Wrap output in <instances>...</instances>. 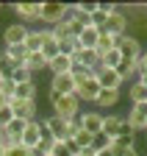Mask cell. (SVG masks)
I'll use <instances>...</instances> for the list:
<instances>
[{"label":"cell","mask_w":147,"mask_h":156,"mask_svg":"<svg viewBox=\"0 0 147 156\" xmlns=\"http://www.w3.org/2000/svg\"><path fill=\"white\" fill-rule=\"evenodd\" d=\"M125 120L131 123L133 131H147V103H131Z\"/></svg>","instance_id":"obj_8"},{"label":"cell","mask_w":147,"mask_h":156,"mask_svg":"<svg viewBox=\"0 0 147 156\" xmlns=\"http://www.w3.org/2000/svg\"><path fill=\"white\" fill-rule=\"evenodd\" d=\"M97 42H100V31H97V28H92V25L83 28L81 36H78V48H83V50H95Z\"/></svg>","instance_id":"obj_18"},{"label":"cell","mask_w":147,"mask_h":156,"mask_svg":"<svg viewBox=\"0 0 147 156\" xmlns=\"http://www.w3.org/2000/svg\"><path fill=\"white\" fill-rule=\"evenodd\" d=\"M14 120V112H11V106H3V109H0V131H3L8 123Z\"/></svg>","instance_id":"obj_33"},{"label":"cell","mask_w":147,"mask_h":156,"mask_svg":"<svg viewBox=\"0 0 147 156\" xmlns=\"http://www.w3.org/2000/svg\"><path fill=\"white\" fill-rule=\"evenodd\" d=\"M131 103H147V87L144 84H131Z\"/></svg>","instance_id":"obj_26"},{"label":"cell","mask_w":147,"mask_h":156,"mask_svg":"<svg viewBox=\"0 0 147 156\" xmlns=\"http://www.w3.org/2000/svg\"><path fill=\"white\" fill-rule=\"evenodd\" d=\"M28 25H22V23H11L6 31H3V42H6V48H14V45H25V39H28Z\"/></svg>","instance_id":"obj_9"},{"label":"cell","mask_w":147,"mask_h":156,"mask_svg":"<svg viewBox=\"0 0 147 156\" xmlns=\"http://www.w3.org/2000/svg\"><path fill=\"white\" fill-rule=\"evenodd\" d=\"M97 84L100 89H122V75L117 70H97Z\"/></svg>","instance_id":"obj_14"},{"label":"cell","mask_w":147,"mask_h":156,"mask_svg":"<svg viewBox=\"0 0 147 156\" xmlns=\"http://www.w3.org/2000/svg\"><path fill=\"white\" fill-rule=\"evenodd\" d=\"M14 98H17V101H36V84L33 81L31 84H17Z\"/></svg>","instance_id":"obj_23"},{"label":"cell","mask_w":147,"mask_h":156,"mask_svg":"<svg viewBox=\"0 0 147 156\" xmlns=\"http://www.w3.org/2000/svg\"><path fill=\"white\" fill-rule=\"evenodd\" d=\"M136 81H139V84H144V87H147V73H142V75H139V78H136Z\"/></svg>","instance_id":"obj_39"},{"label":"cell","mask_w":147,"mask_h":156,"mask_svg":"<svg viewBox=\"0 0 147 156\" xmlns=\"http://www.w3.org/2000/svg\"><path fill=\"white\" fill-rule=\"evenodd\" d=\"M72 140H75V142H78L81 148H95V136H92L89 131H83V128H81V131L75 134V136H72Z\"/></svg>","instance_id":"obj_28"},{"label":"cell","mask_w":147,"mask_h":156,"mask_svg":"<svg viewBox=\"0 0 147 156\" xmlns=\"http://www.w3.org/2000/svg\"><path fill=\"white\" fill-rule=\"evenodd\" d=\"M72 58H75V64L83 67V70H92V73L100 70V56H97V50H83V48H78L75 53H72Z\"/></svg>","instance_id":"obj_11"},{"label":"cell","mask_w":147,"mask_h":156,"mask_svg":"<svg viewBox=\"0 0 147 156\" xmlns=\"http://www.w3.org/2000/svg\"><path fill=\"white\" fill-rule=\"evenodd\" d=\"M131 134H136V131H133V128H131V123H128L125 117H122V126H119V136H131Z\"/></svg>","instance_id":"obj_36"},{"label":"cell","mask_w":147,"mask_h":156,"mask_svg":"<svg viewBox=\"0 0 147 156\" xmlns=\"http://www.w3.org/2000/svg\"><path fill=\"white\" fill-rule=\"evenodd\" d=\"M122 64V53L119 50H108L103 58H100V70H117Z\"/></svg>","instance_id":"obj_22"},{"label":"cell","mask_w":147,"mask_h":156,"mask_svg":"<svg viewBox=\"0 0 147 156\" xmlns=\"http://www.w3.org/2000/svg\"><path fill=\"white\" fill-rule=\"evenodd\" d=\"M42 45H45V31H28V39H25L28 53H42Z\"/></svg>","instance_id":"obj_21"},{"label":"cell","mask_w":147,"mask_h":156,"mask_svg":"<svg viewBox=\"0 0 147 156\" xmlns=\"http://www.w3.org/2000/svg\"><path fill=\"white\" fill-rule=\"evenodd\" d=\"M117 50L122 53V58H128V62H133V64H139V58L144 53L139 36H133V34H125L122 39H117Z\"/></svg>","instance_id":"obj_2"},{"label":"cell","mask_w":147,"mask_h":156,"mask_svg":"<svg viewBox=\"0 0 147 156\" xmlns=\"http://www.w3.org/2000/svg\"><path fill=\"white\" fill-rule=\"evenodd\" d=\"M133 145H136L133 134L131 136H117V140H114V148H133Z\"/></svg>","instance_id":"obj_35"},{"label":"cell","mask_w":147,"mask_h":156,"mask_svg":"<svg viewBox=\"0 0 147 156\" xmlns=\"http://www.w3.org/2000/svg\"><path fill=\"white\" fill-rule=\"evenodd\" d=\"M11 81H14V84H31V81H33V73H31L28 67H17V70L11 73Z\"/></svg>","instance_id":"obj_27"},{"label":"cell","mask_w":147,"mask_h":156,"mask_svg":"<svg viewBox=\"0 0 147 156\" xmlns=\"http://www.w3.org/2000/svg\"><path fill=\"white\" fill-rule=\"evenodd\" d=\"M11 112L17 120H36V101H17V98H11Z\"/></svg>","instance_id":"obj_12"},{"label":"cell","mask_w":147,"mask_h":156,"mask_svg":"<svg viewBox=\"0 0 147 156\" xmlns=\"http://www.w3.org/2000/svg\"><path fill=\"white\" fill-rule=\"evenodd\" d=\"M42 56L47 58V64H50V62H53L56 56H61V45H58L56 34H53V28H47V31H45V45H42Z\"/></svg>","instance_id":"obj_16"},{"label":"cell","mask_w":147,"mask_h":156,"mask_svg":"<svg viewBox=\"0 0 147 156\" xmlns=\"http://www.w3.org/2000/svg\"><path fill=\"white\" fill-rule=\"evenodd\" d=\"M50 156H53V153H50Z\"/></svg>","instance_id":"obj_42"},{"label":"cell","mask_w":147,"mask_h":156,"mask_svg":"<svg viewBox=\"0 0 147 156\" xmlns=\"http://www.w3.org/2000/svg\"><path fill=\"white\" fill-rule=\"evenodd\" d=\"M6 50V56H8V62L14 64V67H25L28 64V48L25 45H14V48H3Z\"/></svg>","instance_id":"obj_19"},{"label":"cell","mask_w":147,"mask_h":156,"mask_svg":"<svg viewBox=\"0 0 147 156\" xmlns=\"http://www.w3.org/2000/svg\"><path fill=\"white\" fill-rule=\"evenodd\" d=\"M53 114L61 117V120H75L81 117V98L78 95H61V98H53Z\"/></svg>","instance_id":"obj_1"},{"label":"cell","mask_w":147,"mask_h":156,"mask_svg":"<svg viewBox=\"0 0 147 156\" xmlns=\"http://www.w3.org/2000/svg\"><path fill=\"white\" fill-rule=\"evenodd\" d=\"M25 67H28V70H31V73L36 75V73L47 70V58H45L42 53H31V56H28V64H25Z\"/></svg>","instance_id":"obj_24"},{"label":"cell","mask_w":147,"mask_h":156,"mask_svg":"<svg viewBox=\"0 0 147 156\" xmlns=\"http://www.w3.org/2000/svg\"><path fill=\"white\" fill-rule=\"evenodd\" d=\"M11 9L17 14V23H22V25L36 23V20L42 17V3H14Z\"/></svg>","instance_id":"obj_7"},{"label":"cell","mask_w":147,"mask_h":156,"mask_svg":"<svg viewBox=\"0 0 147 156\" xmlns=\"http://www.w3.org/2000/svg\"><path fill=\"white\" fill-rule=\"evenodd\" d=\"M17 67L8 62V56H6V50H0V73H3V78H11V73H14Z\"/></svg>","instance_id":"obj_29"},{"label":"cell","mask_w":147,"mask_h":156,"mask_svg":"<svg viewBox=\"0 0 147 156\" xmlns=\"http://www.w3.org/2000/svg\"><path fill=\"white\" fill-rule=\"evenodd\" d=\"M42 136H45V126H42L39 120H31V123L25 126V134H22V145H25V148H39Z\"/></svg>","instance_id":"obj_13"},{"label":"cell","mask_w":147,"mask_h":156,"mask_svg":"<svg viewBox=\"0 0 147 156\" xmlns=\"http://www.w3.org/2000/svg\"><path fill=\"white\" fill-rule=\"evenodd\" d=\"M128 28H131V20H128V14L117 6V11L108 17V23H105V28L100 34H108V36H114V39H122L128 34Z\"/></svg>","instance_id":"obj_3"},{"label":"cell","mask_w":147,"mask_h":156,"mask_svg":"<svg viewBox=\"0 0 147 156\" xmlns=\"http://www.w3.org/2000/svg\"><path fill=\"white\" fill-rule=\"evenodd\" d=\"M6 156H31V148H25L22 142H17V145L6 148Z\"/></svg>","instance_id":"obj_31"},{"label":"cell","mask_w":147,"mask_h":156,"mask_svg":"<svg viewBox=\"0 0 147 156\" xmlns=\"http://www.w3.org/2000/svg\"><path fill=\"white\" fill-rule=\"evenodd\" d=\"M72 67H75V58H72L69 53L56 56V58H53V62L47 64V70H50L53 75H67V73H72Z\"/></svg>","instance_id":"obj_15"},{"label":"cell","mask_w":147,"mask_h":156,"mask_svg":"<svg viewBox=\"0 0 147 156\" xmlns=\"http://www.w3.org/2000/svg\"><path fill=\"white\" fill-rule=\"evenodd\" d=\"M42 23H47L50 28H56L58 23L67 20V6L64 3H42Z\"/></svg>","instance_id":"obj_6"},{"label":"cell","mask_w":147,"mask_h":156,"mask_svg":"<svg viewBox=\"0 0 147 156\" xmlns=\"http://www.w3.org/2000/svg\"><path fill=\"white\" fill-rule=\"evenodd\" d=\"M0 9H3V6H0Z\"/></svg>","instance_id":"obj_41"},{"label":"cell","mask_w":147,"mask_h":156,"mask_svg":"<svg viewBox=\"0 0 147 156\" xmlns=\"http://www.w3.org/2000/svg\"><path fill=\"white\" fill-rule=\"evenodd\" d=\"M75 78H72V73L67 75H53V81H50V101L53 98H61V95H75Z\"/></svg>","instance_id":"obj_4"},{"label":"cell","mask_w":147,"mask_h":156,"mask_svg":"<svg viewBox=\"0 0 147 156\" xmlns=\"http://www.w3.org/2000/svg\"><path fill=\"white\" fill-rule=\"evenodd\" d=\"M95 50H97V56L103 58L108 50H117V39H114V36H108V34H100V42H97Z\"/></svg>","instance_id":"obj_25"},{"label":"cell","mask_w":147,"mask_h":156,"mask_svg":"<svg viewBox=\"0 0 147 156\" xmlns=\"http://www.w3.org/2000/svg\"><path fill=\"white\" fill-rule=\"evenodd\" d=\"M39 151H42L45 156H50L53 151H56V140H53L50 134H45V136H42V142H39Z\"/></svg>","instance_id":"obj_30"},{"label":"cell","mask_w":147,"mask_h":156,"mask_svg":"<svg viewBox=\"0 0 147 156\" xmlns=\"http://www.w3.org/2000/svg\"><path fill=\"white\" fill-rule=\"evenodd\" d=\"M83 126H81V117H75V120H67V140H72L78 131H81Z\"/></svg>","instance_id":"obj_34"},{"label":"cell","mask_w":147,"mask_h":156,"mask_svg":"<svg viewBox=\"0 0 147 156\" xmlns=\"http://www.w3.org/2000/svg\"><path fill=\"white\" fill-rule=\"evenodd\" d=\"M42 126H45V134H50L56 142H64V140H67V120L50 114V117H45V120H42Z\"/></svg>","instance_id":"obj_10"},{"label":"cell","mask_w":147,"mask_h":156,"mask_svg":"<svg viewBox=\"0 0 147 156\" xmlns=\"http://www.w3.org/2000/svg\"><path fill=\"white\" fill-rule=\"evenodd\" d=\"M0 78H3V73H0Z\"/></svg>","instance_id":"obj_40"},{"label":"cell","mask_w":147,"mask_h":156,"mask_svg":"<svg viewBox=\"0 0 147 156\" xmlns=\"http://www.w3.org/2000/svg\"><path fill=\"white\" fill-rule=\"evenodd\" d=\"M103 123H105V112H100V109L81 112V126H83V131H89L92 136L103 134Z\"/></svg>","instance_id":"obj_5"},{"label":"cell","mask_w":147,"mask_h":156,"mask_svg":"<svg viewBox=\"0 0 147 156\" xmlns=\"http://www.w3.org/2000/svg\"><path fill=\"white\" fill-rule=\"evenodd\" d=\"M119 103V89H100V95H97V101H95V106L103 112H108V109H114Z\"/></svg>","instance_id":"obj_17"},{"label":"cell","mask_w":147,"mask_h":156,"mask_svg":"<svg viewBox=\"0 0 147 156\" xmlns=\"http://www.w3.org/2000/svg\"><path fill=\"white\" fill-rule=\"evenodd\" d=\"M14 89H17V84L11 81V78H0V92H3L6 98H14Z\"/></svg>","instance_id":"obj_32"},{"label":"cell","mask_w":147,"mask_h":156,"mask_svg":"<svg viewBox=\"0 0 147 156\" xmlns=\"http://www.w3.org/2000/svg\"><path fill=\"white\" fill-rule=\"evenodd\" d=\"M119 126H122V117H119V114H105L103 134L108 136V140H117V136H119Z\"/></svg>","instance_id":"obj_20"},{"label":"cell","mask_w":147,"mask_h":156,"mask_svg":"<svg viewBox=\"0 0 147 156\" xmlns=\"http://www.w3.org/2000/svg\"><path fill=\"white\" fill-rule=\"evenodd\" d=\"M95 156H117L114 145H108V148H95Z\"/></svg>","instance_id":"obj_37"},{"label":"cell","mask_w":147,"mask_h":156,"mask_svg":"<svg viewBox=\"0 0 147 156\" xmlns=\"http://www.w3.org/2000/svg\"><path fill=\"white\" fill-rule=\"evenodd\" d=\"M142 73H147V50L142 53V58H139V75Z\"/></svg>","instance_id":"obj_38"}]
</instances>
